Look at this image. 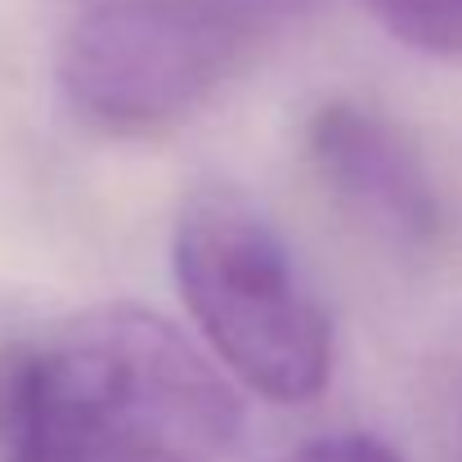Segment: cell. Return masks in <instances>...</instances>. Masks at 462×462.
<instances>
[{
	"label": "cell",
	"mask_w": 462,
	"mask_h": 462,
	"mask_svg": "<svg viewBox=\"0 0 462 462\" xmlns=\"http://www.w3.org/2000/svg\"><path fill=\"white\" fill-rule=\"evenodd\" d=\"M238 400L144 306H95L0 355V462H211Z\"/></svg>",
	"instance_id": "1"
},
{
	"label": "cell",
	"mask_w": 462,
	"mask_h": 462,
	"mask_svg": "<svg viewBox=\"0 0 462 462\" xmlns=\"http://www.w3.org/2000/svg\"><path fill=\"white\" fill-rule=\"evenodd\" d=\"M171 270L207 350L270 404H306L332 377V319L256 202L202 189L184 202Z\"/></svg>",
	"instance_id": "2"
},
{
	"label": "cell",
	"mask_w": 462,
	"mask_h": 462,
	"mask_svg": "<svg viewBox=\"0 0 462 462\" xmlns=\"http://www.w3.org/2000/svg\"><path fill=\"white\" fill-rule=\"evenodd\" d=\"M256 32L229 0H99L59 45V90L86 126L149 140L225 86Z\"/></svg>",
	"instance_id": "3"
},
{
	"label": "cell",
	"mask_w": 462,
	"mask_h": 462,
	"mask_svg": "<svg viewBox=\"0 0 462 462\" xmlns=\"http://www.w3.org/2000/svg\"><path fill=\"white\" fill-rule=\"evenodd\" d=\"M319 184L373 234L400 247H431L445 234V198L422 149L382 113L323 104L306 126Z\"/></svg>",
	"instance_id": "4"
},
{
	"label": "cell",
	"mask_w": 462,
	"mask_h": 462,
	"mask_svg": "<svg viewBox=\"0 0 462 462\" xmlns=\"http://www.w3.org/2000/svg\"><path fill=\"white\" fill-rule=\"evenodd\" d=\"M364 5L395 41L462 63V0H364Z\"/></svg>",
	"instance_id": "5"
},
{
	"label": "cell",
	"mask_w": 462,
	"mask_h": 462,
	"mask_svg": "<svg viewBox=\"0 0 462 462\" xmlns=\"http://www.w3.org/2000/svg\"><path fill=\"white\" fill-rule=\"evenodd\" d=\"M288 462H404L391 445H382L377 436H359V431H346V436H323V440H310L301 445Z\"/></svg>",
	"instance_id": "6"
},
{
	"label": "cell",
	"mask_w": 462,
	"mask_h": 462,
	"mask_svg": "<svg viewBox=\"0 0 462 462\" xmlns=\"http://www.w3.org/2000/svg\"><path fill=\"white\" fill-rule=\"evenodd\" d=\"M238 14H247L256 27H265L270 18H279V14H288V9H297V5H306V0H229Z\"/></svg>",
	"instance_id": "7"
}]
</instances>
